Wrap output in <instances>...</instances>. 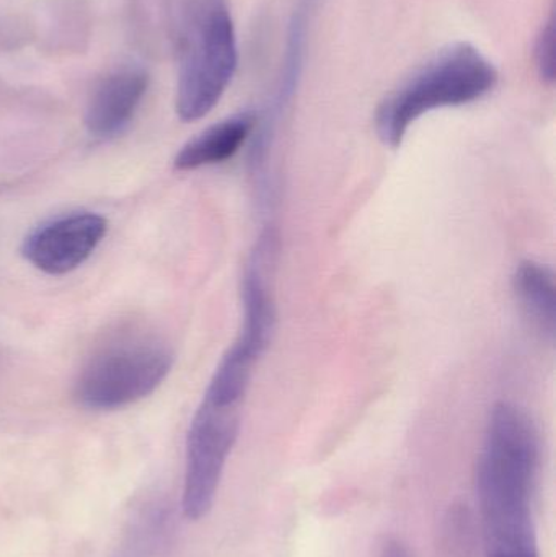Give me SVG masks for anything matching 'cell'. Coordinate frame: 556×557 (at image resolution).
I'll return each instance as SVG.
<instances>
[{
    "label": "cell",
    "instance_id": "1",
    "mask_svg": "<svg viewBox=\"0 0 556 557\" xmlns=\"http://www.w3.org/2000/svg\"><path fill=\"white\" fill-rule=\"evenodd\" d=\"M541 435L515 403L493 406L477 463V506L485 557H541L534 499Z\"/></svg>",
    "mask_w": 556,
    "mask_h": 557
},
{
    "label": "cell",
    "instance_id": "2",
    "mask_svg": "<svg viewBox=\"0 0 556 557\" xmlns=\"http://www.w3.org/2000/svg\"><path fill=\"white\" fill-rule=\"evenodd\" d=\"M178 52L176 113L186 123L214 110L238 64L237 35L228 0H173Z\"/></svg>",
    "mask_w": 556,
    "mask_h": 557
},
{
    "label": "cell",
    "instance_id": "3",
    "mask_svg": "<svg viewBox=\"0 0 556 557\" xmlns=\"http://www.w3.org/2000/svg\"><path fill=\"white\" fill-rule=\"evenodd\" d=\"M498 81V69L475 46L466 41L447 45L379 104L375 133L395 149L424 114L475 103L492 94Z\"/></svg>",
    "mask_w": 556,
    "mask_h": 557
},
{
    "label": "cell",
    "instance_id": "4",
    "mask_svg": "<svg viewBox=\"0 0 556 557\" xmlns=\"http://www.w3.org/2000/svg\"><path fill=\"white\" fill-rule=\"evenodd\" d=\"M172 367V349L156 334H118L101 344L82 367L75 380V398L94 411L126 408L152 395Z\"/></svg>",
    "mask_w": 556,
    "mask_h": 557
},
{
    "label": "cell",
    "instance_id": "5",
    "mask_svg": "<svg viewBox=\"0 0 556 557\" xmlns=\"http://www.w3.org/2000/svg\"><path fill=\"white\" fill-rule=\"evenodd\" d=\"M242 403L205 393L186 437L182 512L189 522L205 519L214 506L228 457L237 444Z\"/></svg>",
    "mask_w": 556,
    "mask_h": 557
},
{
    "label": "cell",
    "instance_id": "6",
    "mask_svg": "<svg viewBox=\"0 0 556 557\" xmlns=\"http://www.w3.org/2000/svg\"><path fill=\"white\" fill-rule=\"evenodd\" d=\"M107 231L101 215L75 212L36 228L23 242L22 255L36 270L49 276H64L95 253Z\"/></svg>",
    "mask_w": 556,
    "mask_h": 557
},
{
    "label": "cell",
    "instance_id": "7",
    "mask_svg": "<svg viewBox=\"0 0 556 557\" xmlns=\"http://www.w3.org/2000/svg\"><path fill=\"white\" fill-rule=\"evenodd\" d=\"M149 87V75L139 65H121L95 85L85 110V126L98 139L120 134L136 114Z\"/></svg>",
    "mask_w": 556,
    "mask_h": 557
},
{
    "label": "cell",
    "instance_id": "8",
    "mask_svg": "<svg viewBox=\"0 0 556 557\" xmlns=\"http://www.w3.org/2000/svg\"><path fill=\"white\" fill-rule=\"evenodd\" d=\"M255 127H257V116L254 113L227 117L185 144L176 153L173 165L176 170L189 172V170L227 162L250 139Z\"/></svg>",
    "mask_w": 556,
    "mask_h": 557
},
{
    "label": "cell",
    "instance_id": "9",
    "mask_svg": "<svg viewBox=\"0 0 556 557\" xmlns=\"http://www.w3.org/2000/svg\"><path fill=\"white\" fill-rule=\"evenodd\" d=\"M319 3L320 0H297L296 7H294L289 26H287L286 51H284V61L281 65L280 81H277L270 120L267 121V126L260 136V146L268 143V137L273 131L274 120L280 117L284 108L289 104L296 94L304 71V61H306L310 25H312Z\"/></svg>",
    "mask_w": 556,
    "mask_h": 557
},
{
    "label": "cell",
    "instance_id": "10",
    "mask_svg": "<svg viewBox=\"0 0 556 557\" xmlns=\"http://www.w3.org/2000/svg\"><path fill=\"white\" fill-rule=\"evenodd\" d=\"M516 297L531 318L532 324L554 343L555 339V274L551 268L538 261H524L516 270Z\"/></svg>",
    "mask_w": 556,
    "mask_h": 557
},
{
    "label": "cell",
    "instance_id": "11",
    "mask_svg": "<svg viewBox=\"0 0 556 557\" xmlns=\"http://www.w3.org/2000/svg\"><path fill=\"white\" fill-rule=\"evenodd\" d=\"M535 67H538L539 75L542 81L547 84L555 82V28L554 20L545 23L539 35L538 42H535Z\"/></svg>",
    "mask_w": 556,
    "mask_h": 557
},
{
    "label": "cell",
    "instance_id": "12",
    "mask_svg": "<svg viewBox=\"0 0 556 557\" xmlns=\"http://www.w3.org/2000/svg\"><path fill=\"white\" fill-rule=\"evenodd\" d=\"M379 557H411L408 553L407 546L398 540H388L385 545L382 546L381 556Z\"/></svg>",
    "mask_w": 556,
    "mask_h": 557
}]
</instances>
